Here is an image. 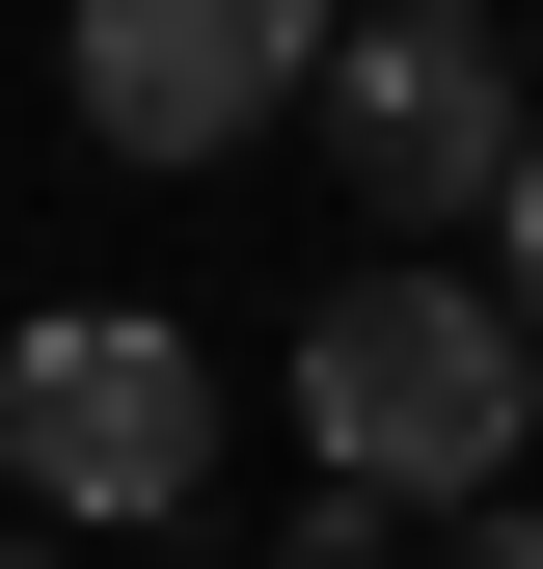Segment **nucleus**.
<instances>
[{
  "label": "nucleus",
  "instance_id": "f257e3e1",
  "mask_svg": "<svg viewBox=\"0 0 543 569\" xmlns=\"http://www.w3.org/2000/svg\"><path fill=\"white\" fill-rule=\"evenodd\" d=\"M299 435H326V488H381V516H490L516 435H543V352H516L490 271H354V299L299 326Z\"/></svg>",
  "mask_w": 543,
  "mask_h": 569
},
{
  "label": "nucleus",
  "instance_id": "f03ea898",
  "mask_svg": "<svg viewBox=\"0 0 543 569\" xmlns=\"http://www.w3.org/2000/svg\"><path fill=\"white\" fill-rule=\"evenodd\" d=\"M190 461H218V380H190L164 299H28V326H0V488H28L55 542L190 516Z\"/></svg>",
  "mask_w": 543,
  "mask_h": 569
},
{
  "label": "nucleus",
  "instance_id": "7ed1b4c3",
  "mask_svg": "<svg viewBox=\"0 0 543 569\" xmlns=\"http://www.w3.org/2000/svg\"><path fill=\"white\" fill-rule=\"evenodd\" d=\"M326 28H354V0H82L55 82H82L109 163H218V136H272V109L326 82Z\"/></svg>",
  "mask_w": 543,
  "mask_h": 569
},
{
  "label": "nucleus",
  "instance_id": "20e7f679",
  "mask_svg": "<svg viewBox=\"0 0 543 569\" xmlns=\"http://www.w3.org/2000/svg\"><path fill=\"white\" fill-rule=\"evenodd\" d=\"M299 136L354 163V218H490L516 190V54L490 28H326V82H299Z\"/></svg>",
  "mask_w": 543,
  "mask_h": 569
},
{
  "label": "nucleus",
  "instance_id": "39448f33",
  "mask_svg": "<svg viewBox=\"0 0 543 569\" xmlns=\"http://www.w3.org/2000/svg\"><path fill=\"white\" fill-rule=\"evenodd\" d=\"M490 299H516V352H543V136H516V190H490Z\"/></svg>",
  "mask_w": 543,
  "mask_h": 569
},
{
  "label": "nucleus",
  "instance_id": "423d86ee",
  "mask_svg": "<svg viewBox=\"0 0 543 569\" xmlns=\"http://www.w3.org/2000/svg\"><path fill=\"white\" fill-rule=\"evenodd\" d=\"M272 569H407V542H381V488H299V542H272Z\"/></svg>",
  "mask_w": 543,
  "mask_h": 569
},
{
  "label": "nucleus",
  "instance_id": "0eeeda50",
  "mask_svg": "<svg viewBox=\"0 0 543 569\" xmlns=\"http://www.w3.org/2000/svg\"><path fill=\"white\" fill-rule=\"evenodd\" d=\"M435 569H543V516H516V488H490V516H462V542H435Z\"/></svg>",
  "mask_w": 543,
  "mask_h": 569
},
{
  "label": "nucleus",
  "instance_id": "6e6552de",
  "mask_svg": "<svg viewBox=\"0 0 543 569\" xmlns=\"http://www.w3.org/2000/svg\"><path fill=\"white\" fill-rule=\"evenodd\" d=\"M354 28H516V0H354Z\"/></svg>",
  "mask_w": 543,
  "mask_h": 569
},
{
  "label": "nucleus",
  "instance_id": "1a4fd4ad",
  "mask_svg": "<svg viewBox=\"0 0 543 569\" xmlns=\"http://www.w3.org/2000/svg\"><path fill=\"white\" fill-rule=\"evenodd\" d=\"M0 569H82V542H0Z\"/></svg>",
  "mask_w": 543,
  "mask_h": 569
}]
</instances>
